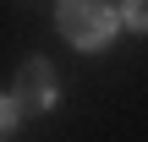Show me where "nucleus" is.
I'll use <instances>...</instances> for the list:
<instances>
[{
  "label": "nucleus",
  "instance_id": "7ed1b4c3",
  "mask_svg": "<svg viewBox=\"0 0 148 142\" xmlns=\"http://www.w3.org/2000/svg\"><path fill=\"white\" fill-rule=\"evenodd\" d=\"M126 27H137V33H148V0H126Z\"/></svg>",
  "mask_w": 148,
  "mask_h": 142
},
{
  "label": "nucleus",
  "instance_id": "f03ea898",
  "mask_svg": "<svg viewBox=\"0 0 148 142\" xmlns=\"http://www.w3.org/2000/svg\"><path fill=\"white\" fill-rule=\"evenodd\" d=\"M49 104H55V71H49L44 60H33V66L22 71V82H16V93L5 99V120H0V126L16 131L22 115H44Z\"/></svg>",
  "mask_w": 148,
  "mask_h": 142
},
{
  "label": "nucleus",
  "instance_id": "f257e3e1",
  "mask_svg": "<svg viewBox=\"0 0 148 142\" xmlns=\"http://www.w3.org/2000/svg\"><path fill=\"white\" fill-rule=\"evenodd\" d=\"M55 22L77 49H104L115 33V11L104 0H55Z\"/></svg>",
  "mask_w": 148,
  "mask_h": 142
}]
</instances>
